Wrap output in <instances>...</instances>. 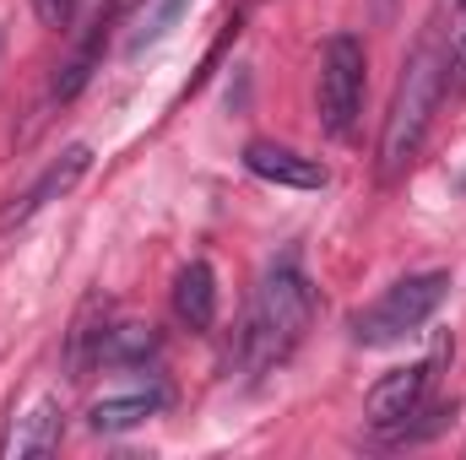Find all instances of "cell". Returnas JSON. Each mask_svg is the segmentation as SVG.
Masks as SVG:
<instances>
[{
    "instance_id": "obj_1",
    "label": "cell",
    "mask_w": 466,
    "mask_h": 460,
    "mask_svg": "<svg viewBox=\"0 0 466 460\" xmlns=\"http://www.w3.org/2000/svg\"><path fill=\"white\" fill-rule=\"evenodd\" d=\"M315 315H320V298H315V282L304 276V265L293 255L266 265V276L255 282L249 309L233 331V368L244 379H266L271 368H282L299 352Z\"/></svg>"
},
{
    "instance_id": "obj_2",
    "label": "cell",
    "mask_w": 466,
    "mask_h": 460,
    "mask_svg": "<svg viewBox=\"0 0 466 460\" xmlns=\"http://www.w3.org/2000/svg\"><path fill=\"white\" fill-rule=\"evenodd\" d=\"M440 98H445V49H440V38L429 33V38L412 49L407 71H401V82H396L390 115H385V135H380V179H396V174L412 168V157H418V146H423V135H429V119L440 109Z\"/></svg>"
},
{
    "instance_id": "obj_3",
    "label": "cell",
    "mask_w": 466,
    "mask_h": 460,
    "mask_svg": "<svg viewBox=\"0 0 466 460\" xmlns=\"http://www.w3.org/2000/svg\"><path fill=\"white\" fill-rule=\"evenodd\" d=\"M445 293H451V276H445V271H412V276L390 282L374 304H363V309L352 315L348 336L358 346H369V352H380V346H401L407 336H418V331L440 315Z\"/></svg>"
},
{
    "instance_id": "obj_4",
    "label": "cell",
    "mask_w": 466,
    "mask_h": 460,
    "mask_svg": "<svg viewBox=\"0 0 466 460\" xmlns=\"http://www.w3.org/2000/svg\"><path fill=\"white\" fill-rule=\"evenodd\" d=\"M363 82H369V55L358 33H331L320 49V130L331 141H352L363 115Z\"/></svg>"
},
{
    "instance_id": "obj_5",
    "label": "cell",
    "mask_w": 466,
    "mask_h": 460,
    "mask_svg": "<svg viewBox=\"0 0 466 460\" xmlns=\"http://www.w3.org/2000/svg\"><path fill=\"white\" fill-rule=\"evenodd\" d=\"M445 363V346L434 352V357H423V363H407V368H390L385 379H374V390L363 395V417L380 428V434H390V428H401L407 417H418L423 406H429V390H434V368Z\"/></svg>"
},
{
    "instance_id": "obj_6",
    "label": "cell",
    "mask_w": 466,
    "mask_h": 460,
    "mask_svg": "<svg viewBox=\"0 0 466 460\" xmlns=\"http://www.w3.org/2000/svg\"><path fill=\"white\" fill-rule=\"evenodd\" d=\"M87 168H93V146H82V141H76V146H66L60 157H49V163H44V174H38L22 195H11V201L0 206V233L27 228V223H33L49 201L71 195V190L82 185V174H87Z\"/></svg>"
},
{
    "instance_id": "obj_7",
    "label": "cell",
    "mask_w": 466,
    "mask_h": 460,
    "mask_svg": "<svg viewBox=\"0 0 466 460\" xmlns=\"http://www.w3.org/2000/svg\"><path fill=\"white\" fill-rule=\"evenodd\" d=\"M244 168L266 185H282V190H326L331 185V168L320 157H304L282 141H249L244 146Z\"/></svg>"
},
{
    "instance_id": "obj_8",
    "label": "cell",
    "mask_w": 466,
    "mask_h": 460,
    "mask_svg": "<svg viewBox=\"0 0 466 460\" xmlns=\"http://www.w3.org/2000/svg\"><path fill=\"white\" fill-rule=\"evenodd\" d=\"M66 439V412L55 401H33L22 417L5 423L0 434V460H22V455H55Z\"/></svg>"
},
{
    "instance_id": "obj_9",
    "label": "cell",
    "mask_w": 466,
    "mask_h": 460,
    "mask_svg": "<svg viewBox=\"0 0 466 460\" xmlns=\"http://www.w3.org/2000/svg\"><path fill=\"white\" fill-rule=\"evenodd\" d=\"M168 406V390L163 385H147V390H125V395H104L87 406V428L93 434H130L141 428L147 417H157Z\"/></svg>"
},
{
    "instance_id": "obj_10",
    "label": "cell",
    "mask_w": 466,
    "mask_h": 460,
    "mask_svg": "<svg viewBox=\"0 0 466 460\" xmlns=\"http://www.w3.org/2000/svg\"><path fill=\"white\" fill-rule=\"evenodd\" d=\"M174 315L190 331H212L218 325V271L207 260H190L174 276Z\"/></svg>"
},
{
    "instance_id": "obj_11",
    "label": "cell",
    "mask_w": 466,
    "mask_h": 460,
    "mask_svg": "<svg viewBox=\"0 0 466 460\" xmlns=\"http://www.w3.org/2000/svg\"><path fill=\"white\" fill-rule=\"evenodd\" d=\"M115 27H119V11H104V16L93 22V33L76 44V55L60 65V76H55V87H49V93H55V104H71V98H76V93L93 82V71H98V60H104V44H109V33H115Z\"/></svg>"
},
{
    "instance_id": "obj_12",
    "label": "cell",
    "mask_w": 466,
    "mask_h": 460,
    "mask_svg": "<svg viewBox=\"0 0 466 460\" xmlns=\"http://www.w3.org/2000/svg\"><path fill=\"white\" fill-rule=\"evenodd\" d=\"M190 11V0H141L136 5V16L125 22V55L130 60H141L147 49H157L174 27H179V16Z\"/></svg>"
},
{
    "instance_id": "obj_13",
    "label": "cell",
    "mask_w": 466,
    "mask_h": 460,
    "mask_svg": "<svg viewBox=\"0 0 466 460\" xmlns=\"http://www.w3.org/2000/svg\"><path fill=\"white\" fill-rule=\"evenodd\" d=\"M163 342L152 325H136V320H115L104 325V346H98V368H147V357H157Z\"/></svg>"
},
{
    "instance_id": "obj_14",
    "label": "cell",
    "mask_w": 466,
    "mask_h": 460,
    "mask_svg": "<svg viewBox=\"0 0 466 460\" xmlns=\"http://www.w3.org/2000/svg\"><path fill=\"white\" fill-rule=\"evenodd\" d=\"M27 5H33V16H38L49 33H71L76 16L87 11V0H27Z\"/></svg>"
},
{
    "instance_id": "obj_15",
    "label": "cell",
    "mask_w": 466,
    "mask_h": 460,
    "mask_svg": "<svg viewBox=\"0 0 466 460\" xmlns=\"http://www.w3.org/2000/svg\"><path fill=\"white\" fill-rule=\"evenodd\" d=\"M445 93H451V98L466 93V22L456 27V38H451V49H445Z\"/></svg>"
},
{
    "instance_id": "obj_16",
    "label": "cell",
    "mask_w": 466,
    "mask_h": 460,
    "mask_svg": "<svg viewBox=\"0 0 466 460\" xmlns=\"http://www.w3.org/2000/svg\"><path fill=\"white\" fill-rule=\"evenodd\" d=\"M390 11H396V0H374V16H380V22H385Z\"/></svg>"
},
{
    "instance_id": "obj_17",
    "label": "cell",
    "mask_w": 466,
    "mask_h": 460,
    "mask_svg": "<svg viewBox=\"0 0 466 460\" xmlns=\"http://www.w3.org/2000/svg\"><path fill=\"white\" fill-rule=\"evenodd\" d=\"M0 44H5V33H0Z\"/></svg>"
}]
</instances>
